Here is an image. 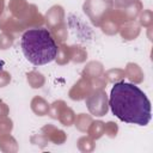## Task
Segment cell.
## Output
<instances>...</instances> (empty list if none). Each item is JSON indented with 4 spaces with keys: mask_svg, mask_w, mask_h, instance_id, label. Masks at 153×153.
Returning a JSON list of instances; mask_svg holds the SVG:
<instances>
[{
    "mask_svg": "<svg viewBox=\"0 0 153 153\" xmlns=\"http://www.w3.org/2000/svg\"><path fill=\"white\" fill-rule=\"evenodd\" d=\"M20 48L25 59L33 66L50 63L57 55V44L50 31L44 27L26 30L20 39Z\"/></svg>",
    "mask_w": 153,
    "mask_h": 153,
    "instance_id": "cell-2",
    "label": "cell"
},
{
    "mask_svg": "<svg viewBox=\"0 0 153 153\" xmlns=\"http://www.w3.org/2000/svg\"><path fill=\"white\" fill-rule=\"evenodd\" d=\"M109 105L111 112L126 123L147 126L152 118L149 99L139 86L131 82H115L110 92Z\"/></svg>",
    "mask_w": 153,
    "mask_h": 153,
    "instance_id": "cell-1",
    "label": "cell"
}]
</instances>
